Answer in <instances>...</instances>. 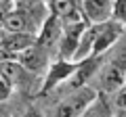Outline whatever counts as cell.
<instances>
[{"mask_svg": "<svg viewBox=\"0 0 126 117\" xmlns=\"http://www.w3.org/2000/svg\"><path fill=\"white\" fill-rule=\"evenodd\" d=\"M23 117H42V113L38 111L36 107H27L25 113H23Z\"/></svg>", "mask_w": 126, "mask_h": 117, "instance_id": "cell-12", "label": "cell"}, {"mask_svg": "<svg viewBox=\"0 0 126 117\" xmlns=\"http://www.w3.org/2000/svg\"><path fill=\"white\" fill-rule=\"evenodd\" d=\"M111 21L120 23L122 27H126V0H113Z\"/></svg>", "mask_w": 126, "mask_h": 117, "instance_id": "cell-9", "label": "cell"}, {"mask_svg": "<svg viewBox=\"0 0 126 117\" xmlns=\"http://www.w3.org/2000/svg\"><path fill=\"white\" fill-rule=\"evenodd\" d=\"M97 94L99 92L93 86H78L72 94H67L65 98H61L57 103L53 117H80L86 111V107L97 98Z\"/></svg>", "mask_w": 126, "mask_h": 117, "instance_id": "cell-2", "label": "cell"}, {"mask_svg": "<svg viewBox=\"0 0 126 117\" xmlns=\"http://www.w3.org/2000/svg\"><path fill=\"white\" fill-rule=\"evenodd\" d=\"M118 111H126V86H122L118 92H113V105Z\"/></svg>", "mask_w": 126, "mask_h": 117, "instance_id": "cell-10", "label": "cell"}, {"mask_svg": "<svg viewBox=\"0 0 126 117\" xmlns=\"http://www.w3.org/2000/svg\"><path fill=\"white\" fill-rule=\"evenodd\" d=\"M113 117H126V111H120L118 115H113Z\"/></svg>", "mask_w": 126, "mask_h": 117, "instance_id": "cell-13", "label": "cell"}, {"mask_svg": "<svg viewBox=\"0 0 126 117\" xmlns=\"http://www.w3.org/2000/svg\"><path fill=\"white\" fill-rule=\"evenodd\" d=\"M76 71H78V63L65 61V58H57L55 63L48 65V73H46V77H44V86H42V94L48 92V90H53L55 86H59L63 80L72 77Z\"/></svg>", "mask_w": 126, "mask_h": 117, "instance_id": "cell-7", "label": "cell"}, {"mask_svg": "<svg viewBox=\"0 0 126 117\" xmlns=\"http://www.w3.org/2000/svg\"><path fill=\"white\" fill-rule=\"evenodd\" d=\"M13 90H15V88H13V86H11L9 82H6L4 77H2V75H0V103L9 100V96L13 94Z\"/></svg>", "mask_w": 126, "mask_h": 117, "instance_id": "cell-11", "label": "cell"}, {"mask_svg": "<svg viewBox=\"0 0 126 117\" xmlns=\"http://www.w3.org/2000/svg\"><path fill=\"white\" fill-rule=\"evenodd\" d=\"M113 0H82V19L88 25H101L111 21Z\"/></svg>", "mask_w": 126, "mask_h": 117, "instance_id": "cell-6", "label": "cell"}, {"mask_svg": "<svg viewBox=\"0 0 126 117\" xmlns=\"http://www.w3.org/2000/svg\"><path fill=\"white\" fill-rule=\"evenodd\" d=\"M126 86V52H118L116 57H111L107 63H103V67L97 71V88L94 90L99 94H113Z\"/></svg>", "mask_w": 126, "mask_h": 117, "instance_id": "cell-1", "label": "cell"}, {"mask_svg": "<svg viewBox=\"0 0 126 117\" xmlns=\"http://www.w3.org/2000/svg\"><path fill=\"white\" fill-rule=\"evenodd\" d=\"M122 34H124V27H122L120 23H116V21H107V23H101V25H94V38H93V46H90V58L101 57L103 52H107V50L122 38Z\"/></svg>", "mask_w": 126, "mask_h": 117, "instance_id": "cell-4", "label": "cell"}, {"mask_svg": "<svg viewBox=\"0 0 126 117\" xmlns=\"http://www.w3.org/2000/svg\"><path fill=\"white\" fill-rule=\"evenodd\" d=\"M15 61H17L27 73H44L46 69H48V65L53 63L50 57L36 44V42H34L30 48H25L23 52H19L17 57H15Z\"/></svg>", "mask_w": 126, "mask_h": 117, "instance_id": "cell-5", "label": "cell"}, {"mask_svg": "<svg viewBox=\"0 0 126 117\" xmlns=\"http://www.w3.org/2000/svg\"><path fill=\"white\" fill-rule=\"evenodd\" d=\"M80 117H113L111 103H109L103 94H97V98L86 107V111L82 113Z\"/></svg>", "mask_w": 126, "mask_h": 117, "instance_id": "cell-8", "label": "cell"}, {"mask_svg": "<svg viewBox=\"0 0 126 117\" xmlns=\"http://www.w3.org/2000/svg\"><path fill=\"white\" fill-rule=\"evenodd\" d=\"M61 36H63V23L57 17H53V15H46V19L42 21L40 29L36 34V44L48 57H55V54H59Z\"/></svg>", "mask_w": 126, "mask_h": 117, "instance_id": "cell-3", "label": "cell"}]
</instances>
